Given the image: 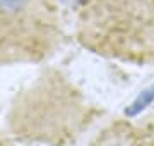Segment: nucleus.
Wrapping results in <instances>:
<instances>
[{
  "label": "nucleus",
  "mask_w": 154,
  "mask_h": 146,
  "mask_svg": "<svg viewBox=\"0 0 154 146\" xmlns=\"http://www.w3.org/2000/svg\"><path fill=\"white\" fill-rule=\"evenodd\" d=\"M77 36L93 53L134 64L154 62V0H82Z\"/></svg>",
  "instance_id": "1"
},
{
  "label": "nucleus",
  "mask_w": 154,
  "mask_h": 146,
  "mask_svg": "<svg viewBox=\"0 0 154 146\" xmlns=\"http://www.w3.org/2000/svg\"><path fill=\"white\" fill-rule=\"evenodd\" d=\"M60 34L55 0H0V65L41 60Z\"/></svg>",
  "instance_id": "2"
}]
</instances>
